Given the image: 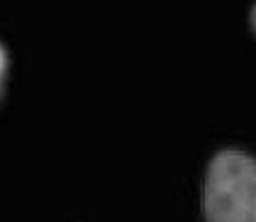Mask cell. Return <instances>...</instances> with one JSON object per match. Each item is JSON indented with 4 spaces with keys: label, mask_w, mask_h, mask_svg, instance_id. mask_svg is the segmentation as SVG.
I'll return each instance as SVG.
<instances>
[{
    "label": "cell",
    "mask_w": 256,
    "mask_h": 222,
    "mask_svg": "<svg viewBox=\"0 0 256 222\" xmlns=\"http://www.w3.org/2000/svg\"><path fill=\"white\" fill-rule=\"evenodd\" d=\"M205 222H256V160L236 149L212 158L203 187Z\"/></svg>",
    "instance_id": "1"
},
{
    "label": "cell",
    "mask_w": 256,
    "mask_h": 222,
    "mask_svg": "<svg viewBox=\"0 0 256 222\" xmlns=\"http://www.w3.org/2000/svg\"><path fill=\"white\" fill-rule=\"evenodd\" d=\"M250 20H252V27H254V31H256V4H254V9H252V16H250Z\"/></svg>",
    "instance_id": "3"
},
{
    "label": "cell",
    "mask_w": 256,
    "mask_h": 222,
    "mask_svg": "<svg viewBox=\"0 0 256 222\" xmlns=\"http://www.w3.org/2000/svg\"><path fill=\"white\" fill-rule=\"evenodd\" d=\"M7 69H9V58H7V51H4V47L0 44V91H2L4 78H7Z\"/></svg>",
    "instance_id": "2"
}]
</instances>
